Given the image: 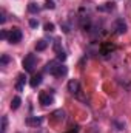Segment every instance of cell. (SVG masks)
<instances>
[{
  "label": "cell",
  "instance_id": "9a60e30c",
  "mask_svg": "<svg viewBox=\"0 0 131 133\" xmlns=\"http://www.w3.org/2000/svg\"><path fill=\"white\" fill-rule=\"evenodd\" d=\"M8 62H9V57H8L6 54H3V56H2V59H0V64H2V65H6Z\"/></svg>",
  "mask_w": 131,
  "mask_h": 133
},
{
  "label": "cell",
  "instance_id": "3957f363",
  "mask_svg": "<svg viewBox=\"0 0 131 133\" xmlns=\"http://www.w3.org/2000/svg\"><path fill=\"white\" fill-rule=\"evenodd\" d=\"M20 40H22V31L19 28H12L8 33V42L9 43H19Z\"/></svg>",
  "mask_w": 131,
  "mask_h": 133
},
{
  "label": "cell",
  "instance_id": "e0dca14e",
  "mask_svg": "<svg viewBox=\"0 0 131 133\" xmlns=\"http://www.w3.org/2000/svg\"><path fill=\"white\" fill-rule=\"evenodd\" d=\"M45 30L46 31H54V23H46L45 25Z\"/></svg>",
  "mask_w": 131,
  "mask_h": 133
},
{
  "label": "cell",
  "instance_id": "7a4b0ae2",
  "mask_svg": "<svg viewBox=\"0 0 131 133\" xmlns=\"http://www.w3.org/2000/svg\"><path fill=\"white\" fill-rule=\"evenodd\" d=\"M35 64H37V59H35L34 54H28V56L23 59V68H25V71H28V73H33L34 71Z\"/></svg>",
  "mask_w": 131,
  "mask_h": 133
},
{
  "label": "cell",
  "instance_id": "5bb4252c",
  "mask_svg": "<svg viewBox=\"0 0 131 133\" xmlns=\"http://www.w3.org/2000/svg\"><path fill=\"white\" fill-rule=\"evenodd\" d=\"M100 11H113L114 9V3L111 2V3H105V6H100L99 8Z\"/></svg>",
  "mask_w": 131,
  "mask_h": 133
},
{
  "label": "cell",
  "instance_id": "8fae6325",
  "mask_svg": "<svg viewBox=\"0 0 131 133\" xmlns=\"http://www.w3.org/2000/svg\"><path fill=\"white\" fill-rule=\"evenodd\" d=\"M20 104H22V99L19 96H16V98H12V101H11V108L12 110H17L20 107Z\"/></svg>",
  "mask_w": 131,
  "mask_h": 133
},
{
  "label": "cell",
  "instance_id": "4fadbf2b",
  "mask_svg": "<svg viewBox=\"0 0 131 133\" xmlns=\"http://www.w3.org/2000/svg\"><path fill=\"white\" fill-rule=\"evenodd\" d=\"M6 130H8V118L2 116V133H6Z\"/></svg>",
  "mask_w": 131,
  "mask_h": 133
},
{
  "label": "cell",
  "instance_id": "7c38bea8",
  "mask_svg": "<svg viewBox=\"0 0 131 133\" xmlns=\"http://www.w3.org/2000/svg\"><path fill=\"white\" fill-rule=\"evenodd\" d=\"M28 11H30V12H33V14H35V12H39V11H40V6H39L37 3L31 2V3L28 5Z\"/></svg>",
  "mask_w": 131,
  "mask_h": 133
},
{
  "label": "cell",
  "instance_id": "52a82bcc",
  "mask_svg": "<svg viewBox=\"0 0 131 133\" xmlns=\"http://www.w3.org/2000/svg\"><path fill=\"white\" fill-rule=\"evenodd\" d=\"M42 124V118H37V116H30V118H26V125H30V127H37V125H40Z\"/></svg>",
  "mask_w": 131,
  "mask_h": 133
},
{
  "label": "cell",
  "instance_id": "ac0fdd59",
  "mask_svg": "<svg viewBox=\"0 0 131 133\" xmlns=\"http://www.w3.org/2000/svg\"><path fill=\"white\" fill-rule=\"evenodd\" d=\"M46 8H48V9H54V8H56V5H54L51 0H46Z\"/></svg>",
  "mask_w": 131,
  "mask_h": 133
},
{
  "label": "cell",
  "instance_id": "ba28073f",
  "mask_svg": "<svg viewBox=\"0 0 131 133\" xmlns=\"http://www.w3.org/2000/svg\"><path fill=\"white\" fill-rule=\"evenodd\" d=\"M25 74H20L19 76V79H17V84H16V90L17 91H23V88H25Z\"/></svg>",
  "mask_w": 131,
  "mask_h": 133
},
{
  "label": "cell",
  "instance_id": "30bf717a",
  "mask_svg": "<svg viewBox=\"0 0 131 133\" xmlns=\"http://www.w3.org/2000/svg\"><path fill=\"white\" fill-rule=\"evenodd\" d=\"M46 46H48V42L46 40H39L35 43V50L37 51H43V50H46Z\"/></svg>",
  "mask_w": 131,
  "mask_h": 133
},
{
  "label": "cell",
  "instance_id": "9c48e42d",
  "mask_svg": "<svg viewBox=\"0 0 131 133\" xmlns=\"http://www.w3.org/2000/svg\"><path fill=\"white\" fill-rule=\"evenodd\" d=\"M42 84V74H37V76H34L33 79H31V87L35 88V87H39Z\"/></svg>",
  "mask_w": 131,
  "mask_h": 133
},
{
  "label": "cell",
  "instance_id": "5b68a950",
  "mask_svg": "<svg viewBox=\"0 0 131 133\" xmlns=\"http://www.w3.org/2000/svg\"><path fill=\"white\" fill-rule=\"evenodd\" d=\"M68 91L71 93V95H79V91H80V85H79V82L76 81V79H71L69 82H68Z\"/></svg>",
  "mask_w": 131,
  "mask_h": 133
},
{
  "label": "cell",
  "instance_id": "8992f818",
  "mask_svg": "<svg viewBox=\"0 0 131 133\" xmlns=\"http://www.w3.org/2000/svg\"><path fill=\"white\" fill-rule=\"evenodd\" d=\"M114 26H116V33L117 34L127 33V23L123 22V19H117L116 23H114Z\"/></svg>",
  "mask_w": 131,
  "mask_h": 133
},
{
  "label": "cell",
  "instance_id": "d6986e66",
  "mask_svg": "<svg viewBox=\"0 0 131 133\" xmlns=\"http://www.w3.org/2000/svg\"><path fill=\"white\" fill-rule=\"evenodd\" d=\"M30 25H31V26H33V28H37V26H39V22H37V20H30Z\"/></svg>",
  "mask_w": 131,
  "mask_h": 133
},
{
  "label": "cell",
  "instance_id": "ffe728a7",
  "mask_svg": "<svg viewBox=\"0 0 131 133\" xmlns=\"http://www.w3.org/2000/svg\"><path fill=\"white\" fill-rule=\"evenodd\" d=\"M0 36H2V39H8V33H6V31H2Z\"/></svg>",
  "mask_w": 131,
  "mask_h": 133
},
{
  "label": "cell",
  "instance_id": "277c9868",
  "mask_svg": "<svg viewBox=\"0 0 131 133\" xmlns=\"http://www.w3.org/2000/svg\"><path fill=\"white\" fill-rule=\"evenodd\" d=\"M39 101H40V104L42 105H51L53 102H54V96H53V93H40V96H39Z\"/></svg>",
  "mask_w": 131,
  "mask_h": 133
},
{
  "label": "cell",
  "instance_id": "2e32d148",
  "mask_svg": "<svg viewBox=\"0 0 131 133\" xmlns=\"http://www.w3.org/2000/svg\"><path fill=\"white\" fill-rule=\"evenodd\" d=\"M57 57H59V61H65V59H66V54L63 53V51H59V53H57Z\"/></svg>",
  "mask_w": 131,
  "mask_h": 133
},
{
  "label": "cell",
  "instance_id": "6da1fadb",
  "mask_svg": "<svg viewBox=\"0 0 131 133\" xmlns=\"http://www.w3.org/2000/svg\"><path fill=\"white\" fill-rule=\"evenodd\" d=\"M45 71L46 73H49V74H53V76H56V77H60V76H65L66 74V66H63L62 64H57V62H48L46 66H45Z\"/></svg>",
  "mask_w": 131,
  "mask_h": 133
}]
</instances>
